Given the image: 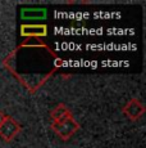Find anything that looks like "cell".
I'll return each instance as SVG.
<instances>
[{"label":"cell","mask_w":146,"mask_h":148,"mask_svg":"<svg viewBox=\"0 0 146 148\" xmlns=\"http://www.w3.org/2000/svg\"><path fill=\"white\" fill-rule=\"evenodd\" d=\"M51 130L62 140H68L80 130V124L74 120V117H71L60 122H53Z\"/></svg>","instance_id":"1"},{"label":"cell","mask_w":146,"mask_h":148,"mask_svg":"<svg viewBox=\"0 0 146 148\" xmlns=\"http://www.w3.org/2000/svg\"><path fill=\"white\" fill-rule=\"evenodd\" d=\"M21 132V125L12 116L8 115L5 121L0 125V138L5 142H12Z\"/></svg>","instance_id":"2"},{"label":"cell","mask_w":146,"mask_h":148,"mask_svg":"<svg viewBox=\"0 0 146 148\" xmlns=\"http://www.w3.org/2000/svg\"><path fill=\"white\" fill-rule=\"evenodd\" d=\"M122 112L130 119L131 121H137L144 116L145 113V106L140 99L132 98L126 103V106L122 108Z\"/></svg>","instance_id":"3"},{"label":"cell","mask_w":146,"mask_h":148,"mask_svg":"<svg viewBox=\"0 0 146 148\" xmlns=\"http://www.w3.org/2000/svg\"><path fill=\"white\" fill-rule=\"evenodd\" d=\"M21 36L27 39H39L47 36V26L44 23L31 25L24 23L21 26Z\"/></svg>","instance_id":"4"},{"label":"cell","mask_w":146,"mask_h":148,"mask_svg":"<svg viewBox=\"0 0 146 148\" xmlns=\"http://www.w3.org/2000/svg\"><path fill=\"white\" fill-rule=\"evenodd\" d=\"M50 117H51L53 122H60V121L67 120V119L73 117V113H72V111L69 110V108L67 107L64 103H59L58 106L51 111V115H50Z\"/></svg>","instance_id":"5"},{"label":"cell","mask_w":146,"mask_h":148,"mask_svg":"<svg viewBox=\"0 0 146 148\" xmlns=\"http://www.w3.org/2000/svg\"><path fill=\"white\" fill-rule=\"evenodd\" d=\"M47 16L46 8H22V19H45Z\"/></svg>","instance_id":"6"},{"label":"cell","mask_w":146,"mask_h":148,"mask_svg":"<svg viewBox=\"0 0 146 148\" xmlns=\"http://www.w3.org/2000/svg\"><path fill=\"white\" fill-rule=\"evenodd\" d=\"M64 64V61L62 58H59V57H57V58H54V68L55 70H58L59 67H62Z\"/></svg>","instance_id":"7"},{"label":"cell","mask_w":146,"mask_h":148,"mask_svg":"<svg viewBox=\"0 0 146 148\" xmlns=\"http://www.w3.org/2000/svg\"><path fill=\"white\" fill-rule=\"evenodd\" d=\"M7 113H5V112H3V111H0V125H1L3 124V122H4L5 121V119H7Z\"/></svg>","instance_id":"8"}]
</instances>
